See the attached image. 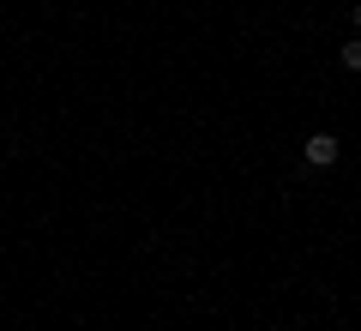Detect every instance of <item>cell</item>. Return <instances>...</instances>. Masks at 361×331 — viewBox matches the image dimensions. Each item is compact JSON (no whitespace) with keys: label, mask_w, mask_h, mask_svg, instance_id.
I'll return each mask as SVG.
<instances>
[{"label":"cell","mask_w":361,"mask_h":331,"mask_svg":"<svg viewBox=\"0 0 361 331\" xmlns=\"http://www.w3.org/2000/svg\"><path fill=\"white\" fill-rule=\"evenodd\" d=\"M301 157H307L313 169H331L337 163V139L331 133H307V139H301Z\"/></svg>","instance_id":"6da1fadb"},{"label":"cell","mask_w":361,"mask_h":331,"mask_svg":"<svg viewBox=\"0 0 361 331\" xmlns=\"http://www.w3.org/2000/svg\"><path fill=\"white\" fill-rule=\"evenodd\" d=\"M343 66H349V73H361V37L343 42Z\"/></svg>","instance_id":"7a4b0ae2"},{"label":"cell","mask_w":361,"mask_h":331,"mask_svg":"<svg viewBox=\"0 0 361 331\" xmlns=\"http://www.w3.org/2000/svg\"><path fill=\"white\" fill-rule=\"evenodd\" d=\"M355 30H361V0H355Z\"/></svg>","instance_id":"3957f363"}]
</instances>
